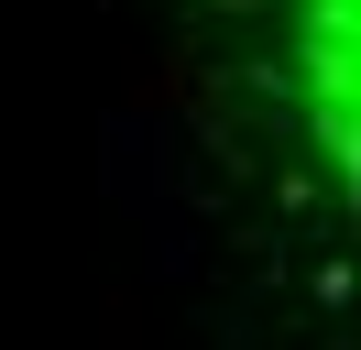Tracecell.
<instances>
[{
  "label": "cell",
  "mask_w": 361,
  "mask_h": 350,
  "mask_svg": "<svg viewBox=\"0 0 361 350\" xmlns=\"http://www.w3.org/2000/svg\"><path fill=\"white\" fill-rule=\"evenodd\" d=\"M295 66H307L317 143L350 153V0H307V22H295Z\"/></svg>",
  "instance_id": "1"
}]
</instances>
